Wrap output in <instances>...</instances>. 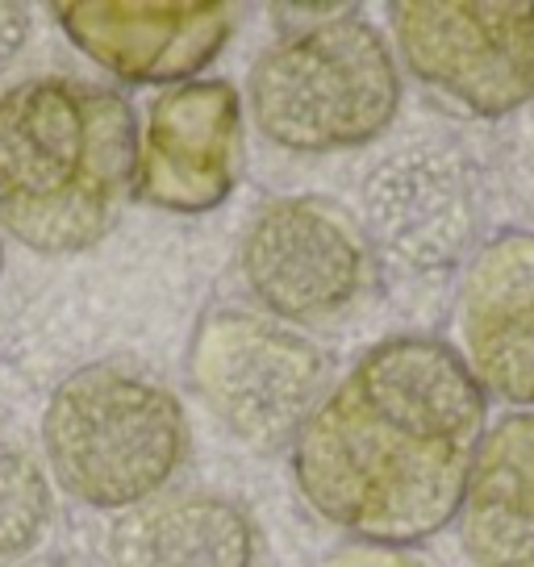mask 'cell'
I'll use <instances>...</instances> for the list:
<instances>
[{"mask_svg": "<svg viewBox=\"0 0 534 567\" xmlns=\"http://www.w3.org/2000/svg\"><path fill=\"white\" fill-rule=\"evenodd\" d=\"M63 34L92 63L130 84H188L209 68L230 34L226 4H160V0H84L51 9Z\"/></svg>", "mask_w": 534, "mask_h": 567, "instance_id": "30bf717a", "label": "cell"}, {"mask_svg": "<svg viewBox=\"0 0 534 567\" xmlns=\"http://www.w3.org/2000/svg\"><path fill=\"white\" fill-rule=\"evenodd\" d=\"M30 38V9L25 4H0V68H9Z\"/></svg>", "mask_w": 534, "mask_h": 567, "instance_id": "9a60e30c", "label": "cell"}, {"mask_svg": "<svg viewBox=\"0 0 534 567\" xmlns=\"http://www.w3.org/2000/svg\"><path fill=\"white\" fill-rule=\"evenodd\" d=\"M405 68L481 117L534 101V4H392Z\"/></svg>", "mask_w": 534, "mask_h": 567, "instance_id": "8992f818", "label": "cell"}, {"mask_svg": "<svg viewBox=\"0 0 534 567\" xmlns=\"http://www.w3.org/2000/svg\"><path fill=\"white\" fill-rule=\"evenodd\" d=\"M38 567H68V564H38Z\"/></svg>", "mask_w": 534, "mask_h": 567, "instance_id": "e0dca14e", "label": "cell"}, {"mask_svg": "<svg viewBox=\"0 0 534 567\" xmlns=\"http://www.w3.org/2000/svg\"><path fill=\"white\" fill-rule=\"evenodd\" d=\"M243 172V101L226 80L163 89L138 134L134 193L172 213L217 209Z\"/></svg>", "mask_w": 534, "mask_h": 567, "instance_id": "ba28073f", "label": "cell"}, {"mask_svg": "<svg viewBox=\"0 0 534 567\" xmlns=\"http://www.w3.org/2000/svg\"><path fill=\"white\" fill-rule=\"evenodd\" d=\"M401 105L384 34L339 13L280 38L250 71V117L292 155H330L380 138Z\"/></svg>", "mask_w": 534, "mask_h": 567, "instance_id": "277c9868", "label": "cell"}, {"mask_svg": "<svg viewBox=\"0 0 534 567\" xmlns=\"http://www.w3.org/2000/svg\"><path fill=\"white\" fill-rule=\"evenodd\" d=\"M255 555L250 514L217 493H160L105 534L109 567H255Z\"/></svg>", "mask_w": 534, "mask_h": 567, "instance_id": "7c38bea8", "label": "cell"}, {"mask_svg": "<svg viewBox=\"0 0 534 567\" xmlns=\"http://www.w3.org/2000/svg\"><path fill=\"white\" fill-rule=\"evenodd\" d=\"M363 226L376 250L413 271L455 264L476 234V188L460 151L418 142L376 163L363 179Z\"/></svg>", "mask_w": 534, "mask_h": 567, "instance_id": "9c48e42d", "label": "cell"}, {"mask_svg": "<svg viewBox=\"0 0 534 567\" xmlns=\"http://www.w3.org/2000/svg\"><path fill=\"white\" fill-rule=\"evenodd\" d=\"M489 422V392L439 338H389L292 439L309 509L363 547H413L455 522Z\"/></svg>", "mask_w": 534, "mask_h": 567, "instance_id": "6da1fadb", "label": "cell"}, {"mask_svg": "<svg viewBox=\"0 0 534 567\" xmlns=\"http://www.w3.org/2000/svg\"><path fill=\"white\" fill-rule=\"evenodd\" d=\"M188 380L238 443L280 451L330 392V359L285 321L217 309L196 326Z\"/></svg>", "mask_w": 534, "mask_h": 567, "instance_id": "5b68a950", "label": "cell"}, {"mask_svg": "<svg viewBox=\"0 0 534 567\" xmlns=\"http://www.w3.org/2000/svg\"><path fill=\"white\" fill-rule=\"evenodd\" d=\"M243 284L267 318L321 321L342 313L368 284V247L330 200L292 196L267 205L243 234Z\"/></svg>", "mask_w": 534, "mask_h": 567, "instance_id": "52a82bcc", "label": "cell"}, {"mask_svg": "<svg viewBox=\"0 0 534 567\" xmlns=\"http://www.w3.org/2000/svg\"><path fill=\"white\" fill-rule=\"evenodd\" d=\"M326 567H422V564H413L410 555H401V550L392 547H356L335 555Z\"/></svg>", "mask_w": 534, "mask_h": 567, "instance_id": "2e32d148", "label": "cell"}, {"mask_svg": "<svg viewBox=\"0 0 534 567\" xmlns=\"http://www.w3.org/2000/svg\"><path fill=\"white\" fill-rule=\"evenodd\" d=\"M138 172V122L125 96L80 80H25L0 92V221L42 255L105 238Z\"/></svg>", "mask_w": 534, "mask_h": 567, "instance_id": "7a4b0ae2", "label": "cell"}, {"mask_svg": "<svg viewBox=\"0 0 534 567\" xmlns=\"http://www.w3.org/2000/svg\"><path fill=\"white\" fill-rule=\"evenodd\" d=\"M42 446L59 488L92 509L125 514L176 480L188 460V422L160 380L92 363L54 389Z\"/></svg>", "mask_w": 534, "mask_h": 567, "instance_id": "3957f363", "label": "cell"}, {"mask_svg": "<svg viewBox=\"0 0 534 567\" xmlns=\"http://www.w3.org/2000/svg\"><path fill=\"white\" fill-rule=\"evenodd\" d=\"M455 330L476 384L510 405L534 409V234H497L472 255Z\"/></svg>", "mask_w": 534, "mask_h": 567, "instance_id": "8fae6325", "label": "cell"}, {"mask_svg": "<svg viewBox=\"0 0 534 567\" xmlns=\"http://www.w3.org/2000/svg\"><path fill=\"white\" fill-rule=\"evenodd\" d=\"M455 522L476 567H534V413L484 430Z\"/></svg>", "mask_w": 534, "mask_h": 567, "instance_id": "4fadbf2b", "label": "cell"}, {"mask_svg": "<svg viewBox=\"0 0 534 567\" xmlns=\"http://www.w3.org/2000/svg\"><path fill=\"white\" fill-rule=\"evenodd\" d=\"M54 517V496L47 467L25 443L13 417L0 409V559L34 550Z\"/></svg>", "mask_w": 534, "mask_h": 567, "instance_id": "5bb4252c", "label": "cell"}]
</instances>
